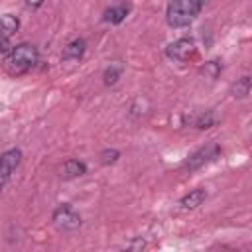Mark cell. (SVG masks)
Here are the masks:
<instances>
[{"instance_id": "15", "label": "cell", "mask_w": 252, "mask_h": 252, "mask_svg": "<svg viewBox=\"0 0 252 252\" xmlns=\"http://www.w3.org/2000/svg\"><path fill=\"white\" fill-rule=\"evenodd\" d=\"M213 122H215V118H213V114H203L199 120H197V128H211L213 126Z\"/></svg>"}, {"instance_id": "11", "label": "cell", "mask_w": 252, "mask_h": 252, "mask_svg": "<svg viewBox=\"0 0 252 252\" xmlns=\"http://www.w3.org/2000/svg\"><path fill=\"white\" fill-rule=\"evenodd\" d=\"M63 173H65V177H79V175H83V173H87V165L83 163V161H79V159H67L65 161V165H63Z\"/></svg>"}, {"instance_id": "10", "label": "cell", "mask_w": 252, "mask_h": 252, "mask_svg": "<svg viewBox=\"0 0 252 252\" xmlns=\"http://www.w3.org/2000/svg\"><path fill=\"white\" fill-rule=\"evenodd\" d=\"M250 89H252V79H250V77H240L236 83H232L230 94H232L234 98H244V96L250 93Z\"/></svg>"}, {"instance_id": "9", "label": "cell", "mask_w": 252, "mask_h": 252, "mask_svg": "<svg viewBox=\"0 0 252 252\" xmlns=\"http://www.w3.org/2000/svg\"><path fill=\"white\" fill-rule=\"evenodd\" d=\"M130 12V6L128 4H118V6H112L104 12V22L108 24H120Z\"/></svg>"}, {"instance_id": "13", "label": "cell", "mask_w": 252, "mask_h": 252, "mask_svg": "<svg viewBox=\"0 0 252 252\" xmlns=\"http://www.w3.org/2000/svg\"><path fill=\"white\" fill-rule=\"evenodd\" d=\"M120 73H122V65L110 63V67H106V71H104V85H114L118 81Z\"/></svg>"}, {"instance_id": "6", "label": "cell", "mask_w": 252, "mask_h": 252, "mask_svg": "<svg viewBox=\"0 0 252 252\" xmlns=\"http://www.w3.org/2000/svg\"><path fill=\"white\" fill-rule=\"evenodd\" d=\"M20 161H22V152H20L18 148H12V150L4 152L2 161H0V183H2V185L8 183L10 175L18 169Z\"/></svg>"}, {"instance_id": "16", "label": "cell", "mask_w": 252, "mask_h": 252, "mask_svg": "<svg viewBox=\"0 0 252 252\" xmlns=\"http://www.w3.org/2000/svg\"><path fill=\"white\" fill-rule=\"evenodd\" d=\"M26 2H28V6H30V8H39L45 0H26Z\"/></svg>"}, {"instance_id": "7", "label": "cell", "mask_w": 252, "mask_h": 252, "mask_svg": "<svg viewBox=\"0 0 252 252\" xmlns=\"http://www.w3.org/2000/svg\"><path fill=\"white\" fill-rule=\"evenodd\" d=\"M85 49H87L85 39H83V37H77V39H73V41H69V43L65 45L61 57H63L65 61H79V59L85 55Z\"/></svg>"}, {"instance_id": "14", "label": "cell", "mask_w": 252, "mask_h": 252, "mask_svg": "<svg viewBox=\"0 0 252 252\" xmlns=\"http://www.w3.org/2000/svg\"><path fill=\"white\" fill-rule=\"evenodd\" d=\"M118 158H120V152H118V150H104V152L100 154V161H102L104 165L114 163Z\"/></svg>"}, {"instance_id": "5", "label": "cell", "mask_w": 252, "mask_h": 252, "mask_svg": "<svg viewBox=\"0 0 252 252\" xmlns=\"http://www.w3.org/2000/svg\"><path fill=\"white\" fill-rule=\"evenodd\" d=\"M219 154H220V148H219L217 144H207L205 148H201V150H197L193 156H189V159L185 161V169H189V171L199 169L201 165H205V163L217 159Z\"/></svg>"}, {"instance_id": "8", "label": "cell", "mask_w": 252, "mask_h": 252, "mask_svg": "<svg viewBox=\"0 0 252 252\" xmlns=\"http://www.w3.org/2000/svg\"><path fill=\"white\" fill-rule=\"evenodd\" d=\"M205 199H207L205 189H193V191H189V193L179 201V209H181V211H193V209H197L199 205H203Z\"/></svg>"}, {"instance_id": "12", "label": "cell", "mask_w": 252, "mask_h": 252, "mask_svg": "<svg viewBox=\"0 0 252 252\" xmlns=\"http://www.w3.org/2000/svg\"><path fill=\"white\" fill-rule=\"evenodd\" d=\"M20 28V22L16 16L12 14H4L2 16V37H10L12 33H16Z\"/></svg>"}, {"instance_id": "4", "label": "cell", "mask_w": 252, "mask_h": 252, "mask_svg": "<svg viewBox=\"0 0 252 252\" xmlns=\"http://www.w3.org/2000/svg\"><path fill=\"white\" fill-rule=\"evenodd\" d=\"M51 220H53V224H55L59 230H75V228H79V224H81L79 213H75V209H73L69 203L59 205V207L53 211Z\"/></svg>"}, {"instance_id": "2", "label": "cell", "mask_w": 252, "mask_h": 252, "mask_svg": "<svg viewBox=\"0 0 252 252\" xmlns=\"http://www.w3.org/2000/svg\"><path fill=\"white\" fill-rule=\"evenodd\" d=\"M37 63V47L32 43L16 45L6 57V69L10 75H20Z\"/></svg>"}, {"instance_id": "3", "label": "cell", "mask_w": 252, "mask_h": 252, "mask_svg": "<svg viewBox=\"0 0 252 252\" xmlns=\"http://www.w3.org/2000/svg\"><path fill=\"white\" fill-rule=\"evenodd\" d=\"M195 53H197V47L191 37H179L165 47V55L177 63H185V61L193 59Z\"/></svg>"}, {"instance_id": "1", "label": "cell", "mask_w": 252, "mask_h": 252, "mask_svg": "<svg viewBox=\"0 0 252 252\" xmlns=\"http://www.w3.org/2000/svg\"><path fill=\"white\" fill-rule=\"evenodd\" d=\"M207 0H171L165 12V20L171 28H185L189 26L199 12L203 10Z\"/></svg>"}]
</instances>
